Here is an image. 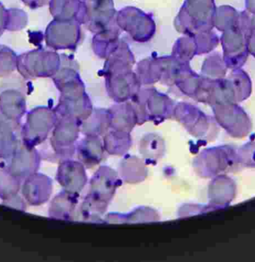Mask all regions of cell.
<instances>
[{
  "label": "cell",
  "instance_id": "e0dca14e",
  "mask_svg": "<svg viewBox=\"0 0 255 262\" xmlns=\"http://www.w3.org/2000/svg\"><path fill=\"white\" fill-rule=\"evenodd\" d=\"M121 178L127 183H138L147 177V168L144 162L137 157L123 159L120 165Z\"/></svg>",
  "mask_w": 255,
  "mask_h": 262
},
{
  "label": "cell",
  "instance_id": "7402d4cb",
  "mask_svg": "<svg viewBox=\"0 0 255 262\" xmlns=\"http://www.w3.org/2000/svg\"><path fill=\"white\" fill-rule=\"evenodd\" d=\"M8 12V31L15 32L23 30L27 25L28 16L24 11L18 9H9Z\"/></svg>",
  "mask_w": 255,
  "mask_h": 262
},
{
  "label": "cell",
  "instance_id": "52a82bcc",
  "mask_svg": "<svg viewBox=\"0 0 255 262\" xmlns=\"http://www.w3.org/2000/svg\"><path fill=\"white\" fill-rule=\"evenodd\" d=\"M20 191L28 205L39 206L46 203L52 194V179L41 173H35L23 181Z\"/></svg>",
  "mask_w": 255,
  "mask_h": 262
},
{
  "label": "cell",
  "instance_id": "8fae6325",
  "mask_svg": "<svg viewBox=\"0 0 255 262\" xmlns=\"http://www.w3.org/2000/svg\"><path fill=\"white\" fill-rule=\"evenodd\" d=\"M103 141L98 136H87L76 144L77 157L86 168L98 165L104 157Z\"/></svg>",
  "mask_w": 255,
  "mask_h": 262
},
{
  "label": "cell",
  "instance_id": "ac0fdd59",
  "mask_svg": "<svg viewBox=\"0 0 255 262\" xmlns=\"http://www.w3.org/2000/svg\"><path fill=\"white\" fill-rule=\"evenodd\" d=\"M139 150L146 159H158L162 157L165 151L164 140L156 134L144 136L140 142Z\"/></svg>",
  "mask_w": 255,
  "mask_h": 262
},
{
  "label": "cell",
  "instance_id": "277c9868",
  "mask_svg": "<svg viewBox=\"0 0 255 262\" xmlns=\"http://www.w3.org/2000/svg\"><path fill=\"white\" fill-rule=\"evenodd\" d=\"M59 102L54 110L58 117H68L82 122L92 114V105L84 95L78 96V91L69 84L59 90Z\"/></svg>",
  "mask_w": 255,
  "mask_h": 262
},
{
  "label": "cell",
  "instance_id": "cb8c5ba5",
  "mask_svg": "<svg viewBox=\"0 0 255 262\" xmlns=\"http://www.w3.org/2000/svg\"><path fill=\"white\" fill-rule=\"evenodd\" d=\"M8 12L7 9L0 3V37L4 33L7 27Z\"/></svg>",
  "mask_w": 255,
  "mask_h": 262
},
{
  "label": "cell",
  "instance_id": "5b68a950",
  "mask_svg": "<svg viewBox=\"0 0 255 262\" xmlns=\"http://www.w3.org/2000/svg\"><path fill=\"white\" fill-rule=\"evenodd\" d=\"M6 161L7 165L5 167L23 182L29 176L38 172L41 164V156L36 148L22 143Z\"/></svg>",
  "mask_w": 255,
  "mask_h": 262
},
{
  "label": "cell",
  "instance_id": "3957f363",
  "mask_svg": "<svg viewBox=\"0 0 255 262\" xmlns=\"http://www.w3.org/2000/svg\"><path fill=\"white\" fill-rule=\"evenodd\" d=\"M80 131L81 122L72 118L58 117L50 140L52 149L58 159L66 160L74 156Z\"/></svg>",
  "mask_w": 255,
  "mask_h": 262
},
{
  "label": "cell",
  "instance_id": "2e32d148",
  "mask_svg": "<svg viewBox=\"0 0 255 262\" xmlns=\"http://www.w3.org/2000/svg\"><path fill=\"white\" fill-rule=\"evenodd\" d=\"M103 145L109 154L123 156L129 151L132 145L130 133L112 129L104 135Z\"/></svg>",
  "mask_w": 255,
  "mask_h": 262
},
{
  "label": "cell",
  "instance_id": "30bf717a",
  "mask_svg": "<svg viewBox=\"0 0 255 262\" xmlns=\"http://www.w3.org/2000/svg\"><path fill=\"white\" fill-rule=\"evenodd\" d=\"M26 99L24 93L15 87L0 92V115L13 124H18L26 113Z\"/></svg>",
  "mask_w": 255,
  "mask_h": 262
},
{
  "label": "cell",
  "instance_id": "5bb4252c",
  "mask_svg": "<svg viewBox=\"0 0 255 262\" xmlns=\"http://www.w3.org/2000/svg\"><path fill=\"white\" fill-rule=\"evenodd\" d=\"M13 125L0 115V159L7 160L19 146Z\"/></svg>",
  "mask_w": 255,
  "mask_h": 262
},
{
  "label": "cell",
  "instance_id": "ffe728a7",
  "mask_svg": "<svg viewBox=\"0 0 255 262\" xmlns=\"http://www.w3.org/2000/svg\"><path fill=\"white\" fill-rule=\"evenodd\" d=\"M108 205L88 194L80 207L79 213L84 220H96L105 212Z\"/></svg>",
  "mask_w": 255,
  "mask_h": 262
},
{
  "label": "cell",
  "instance_id": "4fadbf2b",
  "mask_svg": "<svg viewBox=\"0 0 255 262\" xmlns=\"http://www.w3.org/2000/svg\"><path fill=\"white\" fill-rule=\"evenodd\" d=\"M110 128L130 133L138 124L136 113L130 104H123L109 110Z\"/></svg>",
  "mask_w": 255,
  "mask_h": 262
},
{
  "label": "cell",
  "instance_id": "9c48e42d",
  "mask_svg": "<svg viewBox=\"0 0 255 262\" xmlns=\"http://www.w3.org/2000/svg\"><path fill=\"white\" fill-rule=\"evenodd\" d=\"M136 113L138 125L145 122H163L172 117L174 112L172 102L167 98L153 97L148 99L147 102H139L134 107Z\"/></svg>",
  "mask_w": 255,
  "mask_h": 262
},
{
  "label": "cell",
  "instance_id": "d6986e66",
  "mask_svg": "<svg viewBox=\"0 0 255 262\" xmlns=\"http://www.w3.org/2000/svg\"><path fill=\"white\" fill-rule=\"evenodd\" d=\"M22 183L6 167L0 168V199L3 202L18 194Z\"/></svg>",
  "mask_w": 255,
  "mask_h": 262
},
{
  "label": "cell",
  "instance_id": "8992f818",
  "mask_svg": "<svg viewBox=\"0 0 255 262\" xmlns=\"http://www.w3.org/2000/svg\"><path fill=\"white\" fill-rule=\"evenodd\" d=\"M56 179L64 191L78 196L87 182L86 167L71 159L62 160L58 165Z\"/></svg>",
  "mask_w": 255,
  "mask_h": 262
},
{
  "label": "cell",
  "instance_id": "9a60e30c",
  "mask_svg": "<svg viewBox=\"0 0 255 262\" xmlns=\"http://www.w3.org/2000/svg\"><path fill=\"white\" fill-rule=\"evenodd\" d=\"M110 129L109 110H97L81 123V132L84 136H104Z\"/></svg>",
  "mask_w": 255,
  "mask_h": 262
},
{
  "label": "cell",
  "instance_id": "6da1fadb",
  "mask_svg": "<svg viewBox=\"0 0 255 262\" xmlns=\"http://www.w3.org/2000/svg\"><path fill=\"white\" fill-rule=\"evenodd\" d=\"M58 119L56 112L49 107L32 108L27 113L26 122L22 127L23 143L33 148L42 143L53 130Z\"/></svg>",
  "mask_w": 255,
  "mask_h": 262
},
{
  "label": "cell",
  "instance_id": "ba28073f",
  "mask_svg": "<svg viewBox=\"0 0 255 262\" xmlns=\"http://www.w3.org/2000/svg\"><path fill=\"white\" fill-rule=\"evenodd\" d=\"M118 185L116 171L108 166H101L91 179L90 191L88 194L100 202L109 204L115 195Z\"/></svg>",
  "mask_w": 255,
  "mask_h": 262
},
{
  "label": "cell",
  "instance_id": "d4e9b609",
  "mask_svg": "<svg viewBox=\"0 0 255 262\" xmlns=\"http://www.w3.org/2000/svg\"><path fill=\"white\" fill-rule=\"evenodd\" d=\"M21 1L29 8L35 10L46 5L47 0H21Z\"/></svg>",
  "mask_w": 255,
  "mask_h": 262
},
{
  "label": "cell",
  "instance_id": "7a4b0ae2",
  "mask_svg": "<svg viewBox=\"0 0 255 262\" xmlns=\"http://www.w3.org/2000/svg\"><path fill=\"white\" fill-rule=\"evenodd\" d=\"M58 66V55L49 50H31L18 55L17 59V71L25 79L53 76Z\"/></svg>",
  "mask_w": 255,
  "mask_h": 262
},
{
  "label": "cell",
  "instance_id": "44dd1931",
  "mask_svg": "<svg viewBox=\"0 0 255 262\" xmlns=\"http://www.w3.org/2000/svg\"><path fill=\"white\" fill-rule=\"evenodd\" d=\"M16 53L5 45L0 44V78L9 77L17 70Z\"/></svg>",
  "mask_w": 255,
  "mask_h": 262
},
{
  "label": "cell",
  "instance_id": "603a6c76",
  "mask_svg": "<svg viewBox=\"0 0 255 262\" xmlns=\"http://www.w3.org/2000/svg\"><path fill=\"white\" fill-rule=\"evenodd\" d=\"M3 204L6 206L11 207V208H15V209L20 210V211H26V204L27 203H26L23 195L17 194L12 196V197L9 198L7 200L3 201Z\"/></svg>",
  "mask_w": 255,
  "mask_h": 262
},
{
  "label": "cell",
  "instance_id": "7c38bea8",
  "mask_svg": "<svg viewBox=\"0 0 255 262\" xmlns=\"http://www.w3.org/2000/svg\"><path fill=\"white\" fill-rule=\"evenodd\" d=\"M78 196L62 191L55 196L49 208V216L55 220H70L73 217Z\"/></svg>",
  "mask_w": 255,
  "mask_h": 262
}]
</instances>
